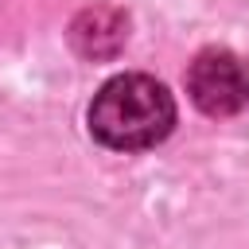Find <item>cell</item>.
Returning <instances> with one entry per match:
<instances>
[{"instance_id":"cell-3","label":"cell","mask_w":249,"mask_h":249,"mask_svg":"<svg viewBox=\"0 0 249 249\" xmlns=\"http://www.w3.org/2000/svg\"><path fill=\"white\" fill-rule=\"evenodd\" d=\"M128 39V16L113 4H93L82 8L70 23V43L82 58H113Z\"/></svg>"},{"instance_id":"cell-1","label":"cell","mask_w":249,"mask_h":249,"mask_svg":"<svg viewBox=\"0 0 249 249\" xmlns=\"http://www.w3.org/2000/svg\"><path fill=\"white\" fill-rule=\"evenodd\" d=\"M175 128V97L148 74H117L89 101V132L113 152H144Z\"/></svg>"},{"instance_id":"cell-2","label":"cell","mask_w":249,"mask_h":249,"mask_svg":"<svg viewBox=\"0 0 249 249\" xmlns=\"http://www.w3.org/2000/svg\"><path fill=\"white\" fill-rule=\"evenodd\" d=\"M187 93L198 105V113L233 117L249 105V66L233 51L210 47L195 54V62L187 66Z\"/></svg>"}]
</instances>
